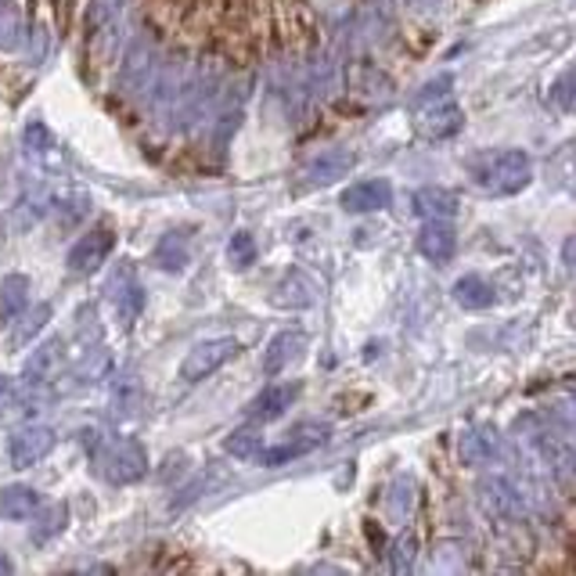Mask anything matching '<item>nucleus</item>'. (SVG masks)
I'll return each instance as SVG.
<instances>
[{
    "mask_svg": "<svg viewBox=\"0 0 576 576\" xmlns=\"http://www.w3.org/2000/svg\"><path fill=\"white\" fill-rule=\"evenodd\" d=\"M446 87H454V76H440V79H432V84H426V87H421V105H432V101H437V98H443V94H446Z\"/></svg>",
    "mask_w": 576,
    "mask_h": 576,
    "instance_id": "nucleus-10",
    "label": "nucleus"
},
{
    "mask_svg": "<svg viewBox=\"0 0 576 576\" xmlns=\"http://www.w3.org/2000/svg\"><path fill=\"white\" fill-rule=\"evenodd\" d=\"M534 451L551 476V483L576 498V443L559 437V432H534Z\"/></svg>",
    "mask_w": 576,
    "mask_h": 576,
    "instance_id": "nucleus-2",
    "label": "nucleus"
},
{
    "mask_svg": "<svg viewBox=\"0 0 576 576\" xmlns=\"http://www.w3.org/2000/svg\"><path fill=\"white\" fill-rule=\"evenodd\" d=\"M562 264H566L569 270H576V234L562 242Z\"/></svg>",
    "mask_w": 576,
    "mask_h": 576,
    "instance_id": "nucleus-11",
    "label": "nucleus"
},
{
    "mask_svg": "<svg viewBox=\"0 0 576 576\" xmlns=\"http://www.w3.org/2000/svg\"><path fill=\"white\" fill-rule=\"evenodd\" d=\"M551 105H555L559 112L576 115V65L555 79V87H551Z\"/></svg>",
    "mask_w": 576,
    "mask_h": 576,
    "instance_id": "nucleus-9",
    "label": "nucleus"
},
{
    "mask_svg": "<svg viewBox=\"0 0 576 576\" xmlns=\"http://www.w3.org/2000/svg\"><path fill=\"white\" fill-rule=\"evenodd\" d=\"M473 181L487 195H519L534 181V162L523 148H498L473 159Z\"/></svg>",
    "mask_w": 576,
    "mask_h": 576,
    "instance_id": "nucleus-1",
    "label": "nucleus"
},
{
    "mask_svg": "<svg viewBox=\"0 0 576 576\" xmlns=\"http://www.w3.org/2000/svg\"><path fill=\"white\" fill-rule=\"evenodd\" d=\"M390 203H393V187L385 181H364L343 195V206L354 209V213H371V209H385Z\"/></svg>",
    "mask_w": 576,
    "mask_h": 576,
    "instance_id": "nucleus-6",
    "label": "nucleus"
},
{
    "mask_svg": "<svg viewBox=\"0 0 576 576\" xmlns=\"http://www.w3.org/2000/svg\"><path fill=\"white\" fill-rule=\"evenodd\" d=\"M454 299L462 303L465 310H490L493 303H498V289L490 285L487 278H479V274H465V278H457L454 281Z\"/></svg>",
    "mask_w": 576,
    "mask_h": 576,
    "instance_id": "nucleus-7",
    "label": "nucleus"
},
{
    "mask_svg": "<svg viewBox=\"0 0 576 576\" xmlns=\"http://www.w3.org/2000/svg\"><path fill=\"white\" fill-rule=\"evenodd\" d=\"M415 213L426 220H454L462 213V198L451 187H418L415 192Z\"/></svg>",
    "mask_w": 576,
    "mask_h": 576,
    "instance_id": "nucleus-5",
    "label": "nucleus"
},
{
    "mask_svg": "<svg viewBox=\"0 0 576 576\" xmlns=\"http://www.w3.org/2000/svg\"><path fill=\"white\" fill-rule=\"evenodd\" d=\"M569 324H573V328H576V307H573V310H569Z\"/></svg>",
    "mask_w": 576,
    "mask_h": 576,
    "instance_id": "nucleus-12",
    "label": "nucleus"
},
{
    "mask_svg": "<svg viewBox=\"0 0 576 576\" xmlns=\"http://www.w3.org/2000/svg\"><path fill=\"white\" fill-rule=\"evenodd\" d=\"M415 249L426 256L429 264H451L457 253V234L446 220H429V223H421Z\"/></svg>",
    "mask_w": 576,
    "mask_h": 576,
    "instance_id": "nucleus-3",
    "label": "nucleus"
},
{
    "mask_svg": "<svg viewBox=\"0 0 576 576\" xmlns=\"http://www.w3.org/2000/svg\"><path fill=\"white\" fill-rule=\"evenodd\" d=\"M462 457L468 465H490L498 457V437H490L487 429L465 432L462 437Z\"/></svg>",
    "mask_w": 576,
    "mask_h": 576,
    "instance_id": "nucleus-8",
    "label": "nucleus"
},
{
    "mask_svg": "<svg viewBox=\"0 0 576 576\" xmlns=\"http://www.w3.org/2000/svg\"><path fill=\"white\" fill-rule=\"evenodd\" d=\"M462 126H465V112L451 101L426 105V112L418 115V134L429 140H446V137L462 134Z\"/></svg>",
    "mask_w": 576,
    "mask_h": 576,
    "instance_id": "nucleus-4",
    "label": "nucleus"
}]
</instances>
